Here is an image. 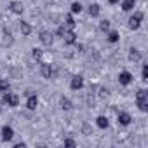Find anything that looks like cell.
Segmentation results:
<instances>
[{"label": "cell", "instance_id": "cell-1", "mask_svg": "<svg viewBox=\"0 0 148 148\" xmlns=\"http://www.w3.org/2000/svg\"><path fill=\"white\" fill-rule=\"evenodd\" d=\"M2 103H4V105H7V106H11V108H14V106H18V105H19V96H18V94H14V92H11V91H7V92H4Z\"/></svg>", "mask_w": 148, "mask_h": 148}, {"label": "cell", "instance_id": "cell-2", "mask_svg": "<svg viewBox=\"0 0 148 148\" xmlns=\"http://www.w3.org/2000/svg\"><path fill=\"white\" fill-rule=\"evenodd\" d=\"M141 21H143V12H134L129 18V28L131 30H138L141 26Z\"/></svg>", "mask_w": 148, "mask_h": 148}, {"label": "cell", "instance_id": "cell-3", "mask_svg": "<svg viewBox=\"0 0 148 148\" xmlns=\"http://www.w3.org/2000/svg\"><path fill=\"white\" fill-rule=\"evenodd\" d=\"M38 38H40V42H42L44 45H47V47H51V45H52V42H54L52 33H51V32H47V30H42V32L38 33Z\"/></svg>", "mask_w": 148, "mask_h": 148}, {"label": "cell", "instance_id": "cell-4", "mask_svg": "<svg viewBox=\"0 0 148 148\" xmlns=\"http://www.w3.org/2000/svg\"><path fill=\"white\" fill-rule=\"evenodd\" d=\"M40 73H42V77H44V79H52V75H54V68H52V64H49V63H42V66H40Z\"/></svg>", "mask_w": 148, "mask_h": 148}, {"label": "cell", "instance_id": "cell-5", "mask_svg": "<svg viewBox=\"0 0 148 148\" xmlns=\"http://www.w3.org/2000/svg\"><path fill=\"white\" fill-rule=\"evenodd\" d=\"M9 11L14 12V14H23L25 5H23V2H19V0H12V2L9 4Z\"/></svg>", "mask_w": 148, "mask_h": 148}, {"label": "cell", "instance_id": "cell-6", "mask_svg": "<svg viewBox=\"0 0 148 148\" xmlns=\"http://www.w3.org/2000/svg\"><path fill=\"white\" fill-rule=\"evenodd\" d=\"M70 87H71L73 91H79V89H82V87H84V79H82V75H75V77H71Z\"/></svg>", "mask_w": 148, "mask_h": 148}, {"label": "cell", "instance_id": "cell-7", "mask_svg": "<svg viewBox=\"0 0 148 148\" xmlns=\"http://www.w3.org/2000/svg\"><path fill=\"white\" fill-rule=\"evenodd\" d=\"M132 73L131 71H120V75H119V82H120V86H129L131 82H132Z\"/></svg>", "mask_w": 148, "mask_h": 148}, {"label": "cell", "instance_id": "cell-8", "mask_svg": "<svg viewBox=\"0 0 148 148\" xmlns=\"http://www.w3.org/2000/svg\"><path fill=\"white\" fill-rule=\"evenodd\" d=\"M117 120H119L120 125H129V124L132 122V117H131L127 112H120V113L117 115Z\"/></svg>", "mask_w": 148, "mask_h": 148}, {"label": "cell", "instance_id": "cell-9", "mask_svg": "<svg viewBox=\"0 0 148 148\" xmlns=\"http://www.w3.org/2000/svg\"><path fill=\"white\" fill-rule=\"evenodd\" d=\"M28 99H26V108L28 110H37V106H38V98H37V94H30V96H26Z\"/></svg>", "mask_w": 148, "mask_h": 148}, {"label": "cell", "instance_id": "cell-10", "mask_svg": "<svg viewBox=\"0 0 148 148\" xmlns=\"http://www.w3.org/2000/svg\"><path fill=\"white\" fill-rule=\"evenodd\" d=\"M63 40H64V44H66V45H73V44L77 42V35L73 33V30H68V32H66V35L63 37Z\"/></svg>", "mask_w": 148, "mask_h": 148}, {"label": "cell", "instance_id": "cell-11", "mask_svg": "<svg viewBox=\"0 0 148 148\" xmlns=\"http://www.w3.org/2000/svg\"><path fill=\"white\" fill-rule=\"evenodd\" d=\"M12 136H14L12 127L4 125V127H2V139H4V141H11V139H12Z\"/></svg>", "mask_w": 148, "mask_h": 148}, {"label": "cell", "instance_id": "cell-12", "mask_svg": "<svg viewBox=\"0 0 148 148\" xmlns=\"http://www.w3.org/2000/svg\"><path fill=\"white\" fill-rule=\"evenodd\" d=\"M139 59H141V52H139L136 47H131V49H129V61L138 63Z\"/></svg>", "mask_w": 148, "mask_h": 148}, {"label": "cell", "instance_id": "cell-13", "mask_svg": "<svg viewBox=\"0 0 148 148\" xmlns=\"http://www.w3.org/2000/svg\"><path fill=\"white\" fill-rule=\"evenodd\" d=\"M59 108L61 110H64V112H68V110H71L73 108V103H71V99H68V98H61L59 99Z\"/></svg>", "mask_w": 148, "mask_h": 148}, {"label": "cell", "instance_id": "cell-14", "mask_svg": "<svg viewBox=\"0 0 148 148\" xmlns=\"http://www.w3.org/2000/svg\"><path fill=\"white\" fill-rule=\"evenodd\" d=\"M19 30H21V33H23L25 37H30V35H32V32H33L32 25H30V23H26V21H21V26H19Z\"/></svg>", "mask_w": 148, "mask_h": 148}, {"label": "cell", "instance_id": "cell-15", "mask_svg": "<svg viewBox=\"0 0 148 148\" xmlns=\"http://www.w3.org/2000/svg\"><path fill=\"white\" fill-rule=\"evenodd\" d=\"M134 5H136V0H122V11H125V12L132 11Z\"/></svg>", "mask_w": 148, "mask_h": 148}, {"label": "cell", "instance_id": "cell-16", "mask_svg": "<svg viewBox=\"0 0 148 148\" xmlns=\"http://www.w3.org/2000/svg\"><path fill=\"white\" fill-rule=\"evenodd\" d=\"M99 12H101V7H99L98 4H91V5H89V16H91V18L99 16Z\"/></svg>", "mask_w": 148, "mask_h": 148}, {"label": "cell", "instance_id": "cell-17", "mask_svg": "<svg viewBox=\"0 0 148 148\" xmlns=\"http://www.w3.org/2000/svg\"><path fill=\"white\" fill-rule=\"evenodd\" d=\"M96 125H98L99 129H106V127H108V119H106L105 115H99V117L96 119Z\"/></svg>", "mask_w": 148, "mask_h": 148}, {"label": "cell", "instance_id": "cell-18", "mask_svg": "<svg viewBox=\"0 0 148 148\" xmlns=\"http://www.w3.org/2000/svg\"><path fill=\"white\" fill-rule=\"evenodd\" d=\"M7 91H11V84H9V80L7 79H0V92H7Z\"/></svg>", "mask_w": 148, "mask_h": 148}, {"label": "cell", "instance_id": "cell-19", "mask_svg": "<svg viewBox=\"0 0 148 148\" xmlns=\"http://www.w3.org/2000/svg\"><path fill=\"white\" fill-rule=\"evenodd\" d=\"M32 56H33V59L42 61V59H44V51L38 49V47H35V49H32Z\"/></svg>", "mask_w": 148, "mask_h": 148}, {"label": "cell", "instance_id": "cell-20", "mask_svg": "<svg viewBox=\"0 0 148 148\" xmlns=\"http://www.w3.org/2000/svg\"><path fill=\"white\" fill-rule=\"evenodd\" d=\"M64 21H66V23H64V26H66V28H70V30H73V28H75V25H77V23H75V19H73V16H71V14H66Z\"/></svg>", "mask_w": 148, "mask_h": 148}, {"label": "cell", "instance_id": "cell-21", "mask_svg": "<svg viewBox=\"0 0 148 148\" xmlns=\"http://www.w3.org/2000/svg\"><path fill=\"white\" fill-rule=\"evenodd\" d=\"M110 26H112L110 19H101V21H99V30H101V32H108Z\"/></svg>", "mask_w": 148, "mask_h": 148}, {"label": "cell", "instance_id": "cell-22", "mask_svg": "<svg viewBox=\"0 0 148 148\" xmlns=\"http://www.w3.org/2000/svg\"><path fill=\"white\" fill-rule=\"evenodd\" d=\"M2 42H4V45H11L12 44V33L11 32H4V38H2Z\"/></svg>", "mask_w": 148, "mask_h": 148}, {"label": "cell", "instance_id": "cell-23", "mask_svg": "<svg viewBox=\"0 0 148 148\" xmlns=\"http://www.w3.org/2000/svg\"><path fill=\"white\" fill-rule=\"evenodd\" d=\"M71 12L73 14H80L82 12V4L80 2H73L71 4Z\"/></svg>", "mask_w": 148, "mask_h": 148}, {"label": "cell", "instance_id": "cell-24", "mask_svg": "<svg viewBox=\"0 0 148 148\" xmlns=\"http://www.w3.org/2000/svg\"><path fill=\"white\" fill-rule=\"evenodd\" d=\"M82 134H84V136H91V134H92V127H91L87 122L82 124Z\"/></svg>", "mask_w": 148, "mask_h": 148}, {"label": "cell", "instance_id": "cell-25", "mask_svg": "<svg viewBox=\"0 0 148 148\" xmlns=\"http://www.w3.org/2000/svg\"><path fill=\"white\" fill-rule=\"evenodd\" d=\"M119 32H110L108 33V42H112V44H115V42H119Z\"/></svg>", "mask_w": 148, "mask_h": 148}, {"label": "cell", "instance_id": "cell-26", "mask_svg": "<svg viewBox=\"0 0 148 148\" xmlns=\"http://www.w3.org/2000/svg\"><path fill=\"white\" fill-rule=\"evenodd\" d=\"M138 106L141 112H148V99H138Z\"/></svg>", "mask_w": 148, "mask_h": 148}, {"label": "cell", "instance_id": "cell-27", "mask_svg": "<svg viewBox=\"0 0 148 148\" xmlns=\"http://www.w3.org/2000/svg\"><path fill=\"white\" fill-rule=\"evenodd\" d=\"M98 96H99L101 99H106V98L110 96V91H108L106 87H99V92H98Z\"/></svg>", "mask_w": 148, "mask_h": 148}, {"label": "cell", "instance_id": "cell-28", "mask_svg": "<svg viewBox=\"0 0 148 148\" xmlns=\"http://www.w3.org/2000/svg\"><path fill=\"white\" fill-rule=\"evenodd\" d=\"M136 99H148V94H146V91H145V89H139V91L136 92Z\"/></svg>", "mask_w": 148, "mask_h": 148}, {"label": "cell", "instance_id": "cell-29", "mask_svg": "<svg viewBox=\"0 0 148 148\" xmlns=\"http://www.w3.org/2000/svg\"><path fill=\"white\" fill-rule=\"evenodd\" d=\"M68 30H70V28H66V26H64V25H61V26H59V28H58V35H59V37H61V38H63V37H64V35H66V32H68Z\"/></svg>", "mask_w": 148, "mask_h": 148}, {"label": "cell", "instance_id": "cell-30", "mask_svg": "<svg viewBox=\"0 0 148 148\" xmlns=\"http://www.w3.org/2000/svg\"><path fill=\"white\" fill-rule=\"evenodd\" d=\"M141 75H143V80L146 82V80H148V64H143V71H141Z\"/></svg>", "mask_w": 148, "mask_h": 148}, {"label": "cell", "instance_id": "cell-31", "mask_svg": "<svg viewBox=\"0 0 148 148\" xmlns=\"http://www.w3.org/2000/svg\"><path fill=\"white\" fill-rule=\"evenodd\" d=\"M75 145H77L75 139H71V138H66V139H64V146H71V148H73Z\"/></svg>", "mask_w": 148, "mask_h": 148}, {"label": "cell", "instance_id": "cell-32", "mask_svg": "<svg viewBox=\"0 0 148 148\" xmlns=\"http://www.w3.org/2000/svg\"><path fill=\"white\" fill-rule=\"evenodd\" d=\"M14 146H16V148H25V146H26V143H23V141H21V143H16Z\"/></svg>", "mask_w": 148, "mask_h": 148}, {"label": "cell", "instance_id": "cell-33", "mask_svg": "<svg viewBox=\"0 0 148 148\" xmlns=\"http://www.w3.org/2000/svg\"><path fill=\"white\" fill-rule=\"evenodd\" d=\"M108 2H110L112 5H115V4H119V2H120V0H108Z\"/></svg>", "mask_w": 148, "mask_h": 148}]
</instances>
